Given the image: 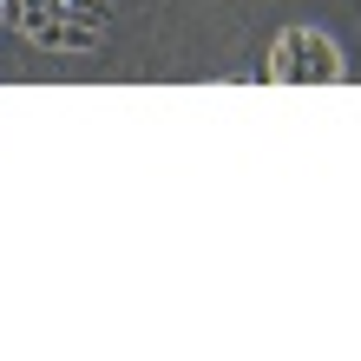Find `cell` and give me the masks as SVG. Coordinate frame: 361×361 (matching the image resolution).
Returning a JSON list of instances; mask_svg holds the SVG:
<instances>
[{
    "mask_svg": "<svg viewBox=\"0 0 361 361\" xmlns=\"http://www.w3.org/2000/svg\"><path fill=\"white\" fill-rule=\"evenodd\" d=\"M257 79H263V86H335V79H342V53H335L322 33L289 27L283 39H276L269 66Z\"/></svg>",
    "mask_w": 361,
    "mask_h": 361,
    "instance_id": "obj_1",
    "label": "cell"
},
{
    "mask_svg": "<svg viewBox=\"0 0 361 361\" xmlns=\"http://www.w3.org/2000/svg\"><path fill=\"white\" fill-rule=\"evenodd\" d=\"M59 13H73V20H105V0H53Z\"/></svg>",
    "mask_w": 361,
    "mask_h": 361,
    "instance_id": "obj_2",
    "label": "cell"
}]
</instances>
